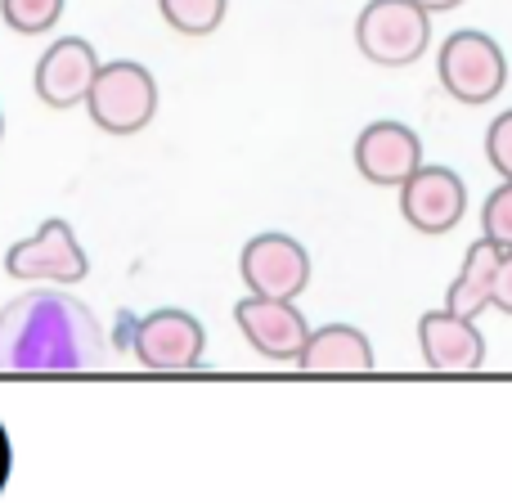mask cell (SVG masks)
Segmentation results:
<instances>
[{
    "mask_svg": "<svg viewBox=\"0 0 512 503\" xmlns=\"http://www.w3.org/2000/svg\"><path fill=\"white\" fill-rule=\"evenodd\" d=\"M104 360V328L72 292L36 288L0 310V373H86Z\"/></svg>",
    "mask_w": 512,
    "mask_h": 503,
    "instance_id": "6da1fadb",
    "label": "cell"
},
{
    "mask_svg": "<svg viewBox=\"0 0 512 503\" xmlns=\"http://www.w3.org/2000/svg\"><path fill=\"white\" fill-rule=\"evenodd\" d=\"M81 104H86L90 122H95L99 131L135 135L158 113V81H153V72L144 68V63H131V59L99 63Z\"/></svg>",
    "mask_w": 512,
    "mask_h": 503,
    "instance_id": "7a4b0ae2",
    "label": "cell"
},
{
    "mask_svg": "<svg viewBox=\"0 0 512 503\" xmlns=\"http://www.w3.org/2000/svg\"><path fill=\"white\" fill-rule=\"evenodd\" d=\"M355 41L364 59L378 68H405L423 59L432 41V14L418 0H369L355 23Z\"/></svg>",
    "mask_w": 512,
    "mask_h": 503,
    "instance_id": "3957f363",
    "label": "cell"
},
{
    "mask_svg": "<svg viewBox=\"0 0 512 503\" xmlns=\"http://www.w3.org/2000/svg\"><path fill=\"white\" fill-rule=\"evenodd\" d=\"M436 77H441V86L450 90L459 104L481 108L504 90L508 59H504V50H499L495 36L477 32V27H463V32H450V41L441 45Z\"/></svg>",
    "mask_w": 512,
    "mask_h": 503,
    "instance_id": "277c9868",
    "label": "cell"
},
{
    "mask_svg": "<svg viewBox=\"0 0 512 503\" xmlns=\"http://www.w3.org/2000/svg\"><path fill=\"white\" fill-rule=\"evenodd\" d=\"M5 274L23 283H81L90 274V256L81 252L68 221H45L32 239L5 252Z\"/></svg>",
    "mask_w": 512,
    "mask_h": 503,
    "instance_id": "5b68a950",
    "label": "cell"
},
{
    "mask_svg": "<svg viewBox=\"0 0 512 503\" xmlns=\"http://www.w3.org/2000/svg\"><path fill=\"white\" fill-rule=\"evenodd\" d=\"M131 351L153 373H185L198 369V360H203L207 333L189 310H153V315L135 319Z\"/></svg>",
    "mask_w": 512,
    "mask_h": 503,
    "instance_id": "8992f818",
    "label": "cell"
},
{
    "mask_svg": "<svg viewBox=\"0 0 512 503\" xmlns=\"http://www.w3.org/2000/svg\"><path fill=\"white\" fill-rule=\"evenodd\" d=\"M468 212V185L450 167H418L400 180V216L418 234H450Z\"/></svg>",
    "mask_w": 512,
    "mask_h": 503,
    "instance_id": "52a82bcc",
    "label": "cell"
},
{
    "mask_svg": "<svg viewBox=\"0 0 512 503\" xmlns=\"http://www.w3.org/2000/svg\"><path fill=\"white\" fill-rule=\"evenodd\" d=\"M239 274L256 297L297 301L310 283V252L288 234H256L239 256Z\"/></svg>",
    "mask_w": 512,
    "mask_h": 503,
    "instance_id": "ba28073f",
    "label": "cell"
},
{
    "mask_svg": "<svg viewBox=\"0 0 512 503\" xmlns=\"http://www.w3.org/2000/svg\"><path fill=\"white\" fill-rule=\"evenodd\" d=\"M234 319H239L243 337H248V346L256 355L283 360V364L297 360L301 342L310 333L306 315L288 297H256V292H248L243 301H234Z\"/></svg>",
    "mask_w": 512,
    "mask_h": 503,
    "instance_id": "9c48e42d",
    "label": "cell"
},
{
    "mask_svg": "<svg viewBox=\"0 0 512 503\" xmlns=\"http://www.w3.org/2000/svg\"><path fill=\"white\" fill-rule=\"evenodd\" d=\"M95 68H99L95 45L81 41V36H63V41H54L50 50L41 54V63H36V77H32L36 99H41L45 108H77L81 99H86Z\"/></svg>",
    "mask_w": 512,
    "mask_h": 503,
    "instance_id": "30bf717a",
    "label": "cell"
},
{
    "mask_svg": "<svg viewBox=\"0 0 512 503\" xmlns=\"http://www.w3.org/2000/svg\"><path fill=\"white\" fill-rule=\"evenodd\" d=\"M418 346H423L427 369L441 373H472L486 364V337L472 324L468 315H454V310H427L418 319Z\"/></svg>",
    "mask_w": 512,
    "mask_h": 503,
    "instance_id": "8fae6325",
    "label": "cell"
},
{
    "mask_svg": "<svg viewBox=\"0 0 512 503\" xmlns=\"http://www.w3.org/2000/svg\"><path fill=\"white\" fill-rule=\"evenodd\" d=\"M423 167V140L405 122H373L355 140V171L369 185H400Z\"/></svg>",
    "mask_w": 512,
    "mask_h": 503,
    "instance_id": "7c38bea8",
    "label": "cell"
},
{
    "mask_svg": "<svg viewBox=\"0 0 512 503\" xmlns=\"http://www.w3.org/2000/svg\"><path fill=\"white\" fill-rule=\"evenodd\" d=\"M292 364H301L306 373H369L373 369V346L360 328L324 324V328H310Z\"/></svg>",
    "mask_w": 512,
    "mask_h": 503,
    "instance_id": "4fadbf2b",
    "label": "cell"
},
{
    "mask_svg": "<svg viewBox=\"0 0 512 503\" xmlns=\"http://www.w3.org/2000/svg\"><path fill=\"white\" fill-rule=\"evenodd\" d=\"M495 265H499V248L490 239H477L463 256V270L459 279L450 283V292H445V310H454V315H468L477 319L481 310L490 306V283H495Z\"/></svg>",
    "mask_w": 512,
    "mask_h": 503,
    "instance_id": "5bb4252c",
    "label": "cell"
},
{
    "mask_svg": "<svg viewBox=\"0 0 512 503\" xmlns=\"http://www.w3.org/2000/svg\"><path fill=\"white\" fill-rule=\"evenodd\" d=\"M225 5L230 0H158L167 27L180 36H212L225 23Z\"/></svg>",
    "mask_w": 512,
    "mask_h": 503,
    "instance_id": "9a60e30c",
    "label": "cell"
},
{
    "mask_svg": "<svg viewBox=\"0 0 512 503\" xmlns=\"http://www.w3.org/2000/svg\"><path fill=\"white\" fill-rule=\"evenodd\" d=\"M0 18L18 36H45L63 18V0H0Z\"/></svg>",
    "mask_w": 512,
    "mask_h": 503,
    "instance_id": "2e32d148",
    "label": "cell"
},
{
    "mask_svg": "<svg viewBox=\"0 0 512 503\" xmlns=\"http://www.w3.org/2000/svg\"><path fill=\"white\" fill-rule=\"evenodd\" d=\"M481 239H490L499 252L512 248V180H504L481 207Z\"/></svg>",
    "mask_w": 512,
    "mask_h": 503,
    "instance_id": "e0dca14e",
    "label": "cell"
},
{
    "mask_svg": "<svg viewBox=\"0 0 512 503\" xmlns=\"http://www.w3.org/2000/svg\"><path fill=\"white\" fill-rule=\"evenodd\" d=\"M486 162L499 171V180H512V108L490 122V131H486Z\"/></svg>",
    "mask_w": 512,
    "mask_h": 503,
    "instance_id": "ac0fdd59",
    "label": "cell"
},
{
    "mask_svg": "<svg viewBox=\"0 0 512 503\" xmlns=\"http://www.w3.org/2000/svg\"><path fill=\"white\" fill-rule=\"evenodd\" d=\"M490 306H499L504 315H512V248L499 252L495 283H490Z\"/></svg>",
    "mask_w": 512,
    "mask_h": 503,
    "instance_id": "d6986e66",
    "label": "cell"
},
{
    "mask_svg": "<svg viewBox=\"0 0 512 503\" xmlns=\"http://www.w3.org/2000/svg\"><path fill=\"white\" fill-rule=\"evenodd\" d=\"M131 333H135V315H117V346H131Z\"/></svg>",
    "mask_w": 512,
    "mask_h": 503,
    "instance_id": "ffe728a7",
    "label": "cell"
},
{
    "mask_svg": "<svg viewBox=\"0 0 512 503\" xmlns=\"http://www.w3.org/2000/svg\"><path fill=\"white\" fill-rule=\"evenodd\" d=\"M418 5H423L427 14H436V9H459L463 0H418Z\"/></svg>",
    "mask_w": 512,
    "mask_h": 503,
    "instance_id": "44dd1931",
    "label": "cell"
},
{
    "mask_svg": "<svg viewBox=\"0 0 512 503\" xmlns=\"http://www.w3.org/2000/svg\"><path fill=\"white\" fill-rule=\"evenodd\" d=\"M0 135H5V117H0Z\"/></svg>",
    "mask_w": 512,
    "mask_h": 503,
    "instance_id": "7402d4cb",
    "label": "cell"
}]
</instances>
